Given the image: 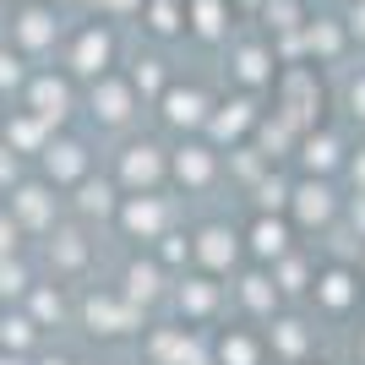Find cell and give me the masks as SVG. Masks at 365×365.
Listing matches in <instances>:
<instances>
[{"label":"cell","instance_id":"43","mask_svg":"<svg viewBox=\"0 0 365 365\" xmlns=\"http://www.w3.org/2000/svg\"><path fill=\"white\" fill-rule=\"evenodd\" d=\"M354 180H360V191H365V158H354Z\"/></svg>","mask_w":365,"mask_h":365},{"label":"cell","instance_id":"31","mask_svg":"<svg viewBox=\"0 0 365 365\" xmlns=\"http://www.w3.org/2000/svg\"><path fill=\"white\" fill-rule=\"evenodd\" d=\"M257 207L262 213H284V207H289V180H262L257 185Z\"/></svg>","mask_w":365,"mask_h":365},{"label":"cell","instance_id":"27","mask_svg":"<svg viewBox=\"0 0 365 365\" xmlns=\"http://www.w3.org/2000/svg\"><path fill=\"white\" fill-rule=\"evenodd\" d=\"M33 284H38V273L28 257H0V305H22Z\"/></svg>","mask_w":365,"mask_h":365},{"label":"cell","instance_id":"36","mask_svg":"<svg viewBox=\"0 0 365 365\" xmlns=\"http://www.w3.org/2000/svg\"><path fill=\"white\" fill-rule=\"evenodd\" d=\"M16 180H22V158H16V153L0 142V191H11Z\"/></svg>","mask_w":365,"mask_h":365},{"label":"cell","instance_id":"14","mask_svg":"<svg viewBox=\"0 0 365 365\" xmlns=\"http://www.w3.org/2000/svg\"><path fill=\"white\" fill-rule=\"evenodd\" d=\"M311 294H317L327 311H349L354 300H360V273L354 267H344V262H333V267H317V278H311Z\"/></svg>","mask_w":365,"mask_h":365},{"label":"cell","instance_id":"10","mask_svg":"<svg viewBox=\"0 0 365 365\" xmlns=\"http://www.w3.org/2000/svg\"><path fill=\"white\" fill-rule=\"evenodd\" d=\"M175 311H180L185 327H202V322L218 317V305H224V284H213L207 273H180L175 278V289H169Z\"/></svg>","mask_w":365,"mask_h":365},{"label":"cell","instance_id":"28","mask_svg":"<svg viewBox=\"0 0 365 365\" xmlns=\"http://www.w3.org/2000/svg\"><path fill=\"white\" fill-rule=\"evenodd\" d=\"M273 284H278V294H300V289H311V278H317V267L305 262V251H289V257H278L273 267Z\"/></svg>","mask_w":365,"mask_h":365},{"label":"cell","instance_id":"25","mask_svg":"<svg viewBox=\"0 0 365 365\" xmlns=\"http://www.w3.org/2000/svg\"><path fill=\"white\" fill-rule=\"evenodd\" d=\"M273 327L262 333V344L278 354V360H300L305 349H311V333H305V322H294V317H267Z\"/></svg>","mask_w":365,"mask_h":365},{"label":"cell","instance_id":"40","mask_svg":"<svg viewBox=\"0 0 365 365\" xmlns=\"http://www.w3.org/2000/svg\"><path fill=\"white\" fill-rule=\"evenodd\" d=\"M142 0H98V11H109V16H125V11H137Z\"/></svg>","mask_w":365,"mask_h":365},{"label":"cell","instance_id":"32","mask_svg":"<svg viewBox=\"0 0 365 365\" xmlns=\"http://www.w3.org/2000/svg\"><path fill=\"white\" fill-rule=\"evenodd\" d=\"M305 164L311 169H333L338 164V142L333 137H305Z\"/></svg>","mask_w":365,"mask_h":365},{"label":"cell","instance_id":"2","mask_svg":"<svg viewBox=\"0 0 365 365\" xmlns=\"http://www.w3.org/2000/svg\"><path fill=\"white\" fill-rule=\"evenodd\" d=\"M115 224H120L125 240H137L142 251H153V245H158L169 229H175V202L158 197V191H142V197H120V207H115Z\"/></svg>","mask_w":365,"mask_h":365},{"label":"cell","instance_id":"24","mask_svg":"<svg viewBox=\"0 0 365 365\" xmlns=\"http://www.w3.org/2000/svg\"><path fill=\"white\" fill-rule=\"evenodd\" d=\"M0 137H6V148H11L16 158H28V153H44L49 125L38 120V115H11V120H0Z\"/></svg>","mask_w":365,"mask_h":365},{"label":"cell","instance_id":"16","mask_svg":"<svg viewBox=\"0 0 365 365\" xmlns=\"http://www.w3.org/2000/svg\"><path fill=\"white\" fill-rule=\"evenodd\" d=\"M93 115L104 125H125L131 115H137V93H131V82H120V76H98L93 82Z\"/></svg>","mask_w":365,"mask_h":365},{"label":"cell","instance_id":"29","mask_svg":"<svg viewBox=\"0 0 365 365\" xmlns=\"http://www.w3.org/2000/svg\"><path fill=\"white\" fill-rule=\"evenodd\" d=\"M251 120H257V115H251V104H245V98H235V104H224L218 115H207V131H213L218 142H235Z\"/></svg>","mask_w":365,"mask_h":365},{"label":"cell","instance_id":"45","mask_svg":"<svg viewBox=\"0 0 365 365\" xmlns=\"http://www.w3.org/2000/svg\"><path fill=\"white\" fill-rule=\"evenodd\" d=\"M360 284H365V262H360Z\"/></svg>","mask_w":365,"mask_h":365},{"label":"cell","instance_id":"13","mask_svg":"<svg viewBox=\"0 0 365 365\" xmlns=\"http://www.w3.org/2000/svg\"><path fill=\"white\" fill-rule=\"evenodd\" d=\"M207 360L213 365H262L267 360V344H262L257 327H224V333L207 344Z\"/></svg>","mask_w":365,"mask_h":365},{"label":"cell","instance_id":"8","mask_svg":"<svg viewBox=\"0 0 365 365\" xmlns=\"http://www.w3.org/2000/svg\"><path fill=\"white\" fill-rule=\"evenodd\" d=\"M115 289L125 294V300L137 305L142 317H148L153 305L158 300H169V289H175V278L164 273V267H158V257H153V251H142V257H131L120 267V284H115Z\"/></svg>","mask_w":365,"mask_h":365},{"label":"cell","instance_id":"20","mask_svg":"<svg viewBox=\"0 0 365 365\" xmlns=\"http://www.w3.org/2000/svg\"><path fill=\"white\" fill-rule=\"evenodd\" d=\"M22 311H28V317L38 322L44 333L76 317V305L66 300V284H33V289H28V300H22Z\"/></svg>","mask_w":365,"mask_h":365},{"label":"cell","instance_id":"42","mask_svg":"<svg viewBox=\"0 0 365 365\" xmlns=\"http://www.w3.org/2000/svg\"><path fill=\"white\" fill-rule=\"evenodd\" d=\"M354 109L365 115V82H354Z\"/></svg>","mask_w":365,"mask_h":365},{"label":"cell","instance_id":"12","mask_svg":"<svg viewBox=\"0 0 365 365\" xmlns=\"http://www.w3.org/2000/svg\"><path fill=\"white\" fill-rule=\"evenodd\" d=\"M284 213H294V224H305V229H322V224H333L338 197L327 180H305V185H289V207Z\"/></svg>","mask_w":365,"mask_h":365},{"label":"cell","instance_id":"26","mask_svg":"<svg viewBox=\"0 0 365 365\" xmlns=\"http://www.w3.org/2000/svg\"><path fill=\"white\" fill-rule=\"evenodd\" d=\"M55 33H61L55 11H44V6H22V16H16V44H22V49H49V44H55Z\"/></svg>","mask_w":365,"mask_h":365},{"label":"cell","instance_id":"4","mask_svg":"<svg viewBox=\"0 0 365 365\" xmlns=\"http://www.w3.org/2000/svg\"><path fill=\"white\" fill-rule=\"evenodd\" d=\"M0 207L16 218V229H22L28 240H33V235H49V229L61 224V197H55V185H49V180H16Z\"/></svg>","mask_w":365,"mask_h":365},{"label":"cell","instance_id":"39","mask_svg":"<svg viewBox=\"0 0 365 365\" xmlns=\"http://www.w3.org/2000/svg\"><path fill=\"white\" fill-rule=\"evenodd\" d=\"M262 71H267V61H262V49H245V55H240V76H245V82H257Z\"/></svg>","mask_w":365,"mask_h":365},{"label":"cell","instance_id":"33","mask_svg":"<svg viewBox=\"0 0 365 365\" xmlns=\"http://www.w3.org/2000/svg\"><path fill=\"white\" fill-rule=\"evenodd\" d=\"M131 93H164V66H158V61H137V71H131Z\"/></svg>","mask_w":365,"mask_h":365},{"label":"cell","instance_id":"35","mask_svg":"<svg viewBox=\"0 0 365 365\" xmlns=\"http://www.w3.org/2000/svg\"><path fill=\"white\" fill-rule=\"evenodd\" d=\"M22 240H28V235H22V229H16V218L0 207V257H22Z\"/></svg>","mask_w":365,"mask_h":365},{"label":"cell","instance_id":"7","mask_svg":"<svg viewBox=\"0 0 365 365\" xmlns=\"http://www.w3.org/2000/svg\"><path fill=\"white\" fill-rule=\"evenodd\" d=\"M240 257H245V245L229 224H202L197 235H191V267L207 273V278H229L240 267Z\"/></svg>","mask_w":365,"mask_h":365},{"label":"cell","instance_id":"41","mask_svg":"<svg viewBox=\"0 0 365 365\" xmlns=\"http://www.w3.org/2000/svg\"><path fill=\"white\" fill-rule=\"evenodd\" d=\"M33 365H76L71 354H44V360H33Z\"/></svg>","mask_w":365,"mask_h":365},{"label":"cell","instance_id":"30","mask_svg":"<svg viewBox=\"0 0 365 365\" xmlns=\"http://www.w3.org/2000/svg\"><path fill=\"white\" fill-rule=\"evenodd\" d=\"M191 16H197V33H202V38H218V33H224V6H218V0H197Z\"/></svg>","mask_w":365,"mask_h":365},{"label":"cell","instance_id":"11","mask_svg":"<svg viewBox=\"0 0 365 365\" xmlns=\"http://www.w3.org/2000/svg\"><path fill=\"white\" fill-rule=\"evenodd\" d=\"M240 245H245V257L257 262V267H273L278 257H289V251H294V229L284 224L278 213H257V224L240 235Z\"/></svg>","mask_w":365,"mask_h":365},{"label":"cell","instance_id":"5","mask_svg":"<svg viewBox=\"0 0 365 365\" xmlns=\"http://www.w3.org/2000/svg\"><path fill=\"white\" fill-rule=\"evenodd\" d=\"M169 180V153L158 142H125L120 164H115V185L120 197H142V191H158Z\"/></svg>","mask_w":365,"mask_h":365},{"label":"cell","instance_id":"21","mask_svg":"<svg viewBox=\"0 0 365 365\" xmlns=\"http://www.w3.org/2000/svg\"><path fill=\"white\" fill-rule=\"evenodd\" d=\"M169 175L185 185V191H207L218 180V153L213 148H180L169 158Z\"/></svg>","mask_w":365,"mask_h":365},{"label":"cell","instance_id":"15","mask_svg":"<svg viewBox=\"0 0 365 365\" xmlns=\"http://www.w3.org/2000/svg\"><path fill=\"white\" fill-rule=\"evenodd\" d=\"M28 115H38L44 125H61L71 115V82L66 76H33L28 82Z\"/></svg>","mask_w":365,"mask_h":365},{"label":"cell","instance_id":"37","mask_svg":"<svg viewBox=\"0 0 365 365\" xmlns=\"http://www.w3.org/2000/svg\"><path fill=\"white\" fill-rule=\"evenodd\" d=\"M16 82H22V61H16L11 49H0V93L16 88Z\"/></svg>","mask_w":365,"mask_h":365},{"label":"cell","instance_id":"38","mask_svg":"<svg viewBox=\"0 0 365 365\" xmlns=\"http://www.w3.org/2000/svg\"><path fill=\"white\" fill-rule=\"evenodd\" d=\"M294 0H267V22H273V28H294Z\"/></svg>","mask_w":365,"mask_h":365},{"label":"cell","instance_id":"46","mask_svg":"<svg viewBox=\"0 0 365 365\" xmlns=\"http://www.w3.org/2000/svg\"><path fill=\"white\" fill-rule=\"evenodd\" d=\"M0 120H6V115H0Z\"/></svg>","mask_w":365,"mask_h":365},{"label":"cell","instance_id":"34","mask_svg":"<svg viewBox=\"0 0 365 365\" xmlns=\"http://www.w3.org/2000/svg\"><path fill=\"white\" fill-rule=\"evenodd\" d=\"M148 28L153 33H175L180 28V6H175V0H153L148 6Z\"/></svg>","mask_w":365,"mask_h":365},{"label":"cell","instance_id":"44","mask_svg":"<svg viewBox=\"0 0 365 365\" xmlns=\"http://www.w3.org/2000/svg\"><path fill=\"white\" fill-rule=\"evenodd\" d=\"M0 365H33V360H22V354H0Z\"/></svg>","mask_w":365,"mask_h":365},{"label":"cell","instance_id":"6","mask_svg":"<svg viewBox=\"0 0 365 365\" xmlns=\"http://www.w3.org/2000/svg\"><path fill=\"white\" fill-rule=\"evenodd\" d=\"M44 257H49V273H55V284H82V278L93 273V240H88V229H76V224H55L49 229V245H44Z\"/></svg>","mask_w":365,"mask_h":365},{"label":"cell","instance_id":"23","mask_svg":"<svg viewBox=\"0 0 365 365\" xmlns=\"http://www.w3.org/2000/svg\"><path fill=\"white\" fill-rule=\"evenodd\" d=\"M115 207H120V185L104 180V175H88V180L76 185V213L82 218H115Z\"/></svg>","mask_w":365,"mask_h":365},{"label":"cell","instance_id":"3","mask_svg":"<svg viewBox=\"0 0 365 365\" xmlns=\"http://www.w3.org/2000/svg\"><path fill=\"white\" fill-rule=\"evenodd\" d=\"M142 354L148 365H207V338L185 322H158V327H142Z\"/></svg>","mask_w":365,"mask_h":365},{"label":"cell","instance_id":"9","mask_svg":"<svg viewBox=\"0 0 365 365\" xmlns=\"http://www.w3.org/2000/svg\"><path fill=\"white\" fill-rule=\"evenodd\" d=\"M38 158H44V180L55 191H76L93 175V153H88V142H76V137H49Z\"/></svg>","mask_w":365,"mask_h":365},{"label":"cell","instance_id":"18","mask_svg":"<svg viewBox=\"0 0 365 365\" xmlns=\"http://www.w3.org/2000/svg\"><path fill=\"white\" fill-rule=\"evenodd\" d=\"M109 61H115V38H109L104 28H88V33H76V44H71V71L76 76H109Z\"/></svg>","mask_w":365,"mask_h":365},{"label":"cell","instance_id":"1","mask_svg":"<svg viewBox=\"0 0 365 365\" xmlns=\"http://www.w3.org/2000/svg\"><path fill=\"white\" fill-rule=\"evenodd\" d=\"M76 322H82L93 338H104V344L142 338V327H148V317H142L120 289H88L82 300H76Z\"/></svg>","mask_w":365,"mask_h":365},{"label":"cell","instance_id":"22","mask_svg":"<svg viewBox=\"0 0 365 365\" xmlns=\"http://www.w3.org/2000/svg\"><path fill=\"white\" fill-rule=\"evenodd\" d=\"M235 300L245 305V317H273L278 311V300H284V294H278V284H273V273H267V267H251V273L240 278V284H235Z\"/></svg>","mask_w":365,"mask_h":365},{"label":"cell","instance_id":"17","mask_svg":"<svg viewBox=\"0 0 365 365\" xmlns=\"http://www.w3.org/2000/svg\"><path fill=\"white\" fill-rule=\"evenodd\" d=\"M38 344H44V327H38L22 305H0V354H22V360H28Z\"/></svg>","mask_w":365,"mask_h":365},{"label":"cell","instance_id":"19","mask_svg":"<svg viewBox=\"0 0 365 365\" xmlns=\"http://www.w3.org/2000/svg\"><path fill=\"white\" fill-rule=\"evenodd\" d=\"M158 104H164V120L175 131H197L207 125V93L202 88H164L158 93Z\"/></svg>","mask_w":365,"mask_h":365},{"label":"cell","instance_id":"47","mask_svg":"<svg viewBox=\"0 0 365 365\" xmlns=\"http://www.w3.org/2000/svg\"><path fill=\"white\" fill-rule=\"evenodd\" d=\"M207 365H213V360H207Z\"/></svg>","mask_w":365,"mask_h":365}]
</instances>
